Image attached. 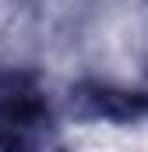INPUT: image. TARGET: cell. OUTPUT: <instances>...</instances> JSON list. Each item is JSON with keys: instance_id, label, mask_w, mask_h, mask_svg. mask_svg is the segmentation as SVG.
Listing matches in <instances>:
<instances>
[{"instance_id": "1", "label": "cell", "mask_w": 148, "mask_h": 152, "mask_svg": "<svg viewBox=\"0 0 148 152\" xmlns=\"http://www.w3.org/2000/svg\"><path fill=\"white\" fill-rule=\"evenodd\" d=\"M49 110L28 75H0V152H36L46 138Z\"/></svg>"}, {"instance_id": "2", "label": "cell", "mask_w": 148, "mask_h": 152, "mask_svg": "<svg viewBox=\"0 0 148 152\" xmlns=\"http://www.w3.org/2000/svg\"><path fill=\"white\" fill-rule=\"evenodd\" d=\"M92 110L102 117H138L145 110V99L141 96H127V92H113V88H95L88 96Z\"/></svg>"}]
</instances>
